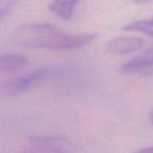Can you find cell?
Wrapping results in <instances>:
<instances>
[{"label": "cell", "mask_w": 153, "mask_h": 153, "mask_svg": "<svg viewBox=\"0 0 153 153\" xmlns=\"http://www.w3.org/2000/svg\"><path fill=\"white\" fill-rule=\"evenodd\" d=\"M123 30H127V32L142 33V34H145L147 36L153 37V18L152 19L133 21L124 26Z\"/></svg>", "instance_id": "cell-8"}, {"label": "cell", "mask_w": 153, "mask_h": 153, "mask_svg": "<svg viewBox=\"0 0 153 153\" xmlns=\"http://www.w3.org/2000/svg\"><path fill=\"white\" fill-rule=\"evenodd\" d=\"M145 41L138 37H117L106 44V51L114 55H126L143 48Z\"/></svg>", "instance_id": "cell-4"}, {"label": "cell", "mask_w": 153, "mask_h": 153, "mask_svg": "<svg viewBox=\"0 0 153 153\" xmlns=\"http://www.w3.org/2000/svg\"><path fill=\"white\" fill-rule=\"evenodd\" d=\"M124 74L132 76H148L153 72V47L144 53L128 60L120 67Z\"/></svg>", "instance_id": "cell-3"}, {"label": "cell", "mask_w": 153, "mask_h": 153, "mask_svg": "<svg viewBox=\"0 0 153 153\" xmlns=\"http://www.w3.org/2000/svg\"><path fill=\"white\" fill-rule=\"evenodd\" d=\"M148 1H151V0H133V2L135 3H145L148 2Z\"/></svg>", "instance_id": "cell-11"}, {"label": "cell", "mask_w": 153, "mask_h": 153, "mask_svg": "<svg viewBox=\"0 0 153 153\" xmlns=\"http://www.w3.org/2000/svg\"><path fill=\"white\" fill-rule=\"evenodd\" d=\"M20 153H64L57 144L45 136H30L23 143Z\"/></svg>", "instance_id": "cell-5"}, {"label": "cell", "mask_w": 153, "mask_h": 153, "mask_svg": "<svg viewBox=\"0 0 153 153\" xmlns=\"http://www.w3.org/2000/svg\"><path fill=\"white\" fill-rule=\"evenodd\" d=\"M133 153H153V146L145 147V148H140L135 150Z\"/></svg>", "instance_id": "cell-9"}, {"label": "cell", "mask_w": 153, "mask_h": 153, "mask_svg": "<svg viewBox=\"0 0 153 153\" xmlns=\"http://www.w3.org/2000/svg\"><path fill=\"white\" fill-rule=\"evenodd\" d=\"M97 38V34H68L47 23L20 25L13 35L17 45L26 48L70 51L86 46Z\"/></svg>", "instance_id": "cell-1"}, {"label": "cell", "mask_w": 153, "mask_h": 153, "mask_svg": "<svg viewBox=\"0 0 153 153\" xmlns=\"http://www.w3.org/2000/svg\"><path fill=\"white\" fill-rule=\"evenodd\" d=\"M80 0H53L48 10L62 20H69Z\"/></svg>", "instance_id": "cell-6"}, {"label": "cell", "mask_w": 153, "mask_h": 153, "mask_svg": "<svg viewBox=\"0 0 153 153\" xmlns=\"http://www.w3.org/2000/svg\"><path fill=\"white\" fill-rule=\"evenodd\" d=\"M27 64V58L20 53H5L0 57V70L2 72L15 71Z\"/></svg>", "instance_id": "cell-7"}, {"label": "cell", "mask_w": 153, "mask_h": 153, "mask_svg": "<svg viewBox=\"0 0 153 153\" xmlns=\"http://www.w3.org/2000/svg\"><path fill=\"white\" fill-rule=\"evenodd\" d=\"M58 74H60V70L55 69V68H38V69L32 70L30 72L13 78L3 83L1 86V92L7 96L21 94L46 81L51 76H57Z\"/></svg>", "instance_id": "cell-2"}, {"label": "cell", "mask_w": 153, "mask_h": 153, "mask_svg": "<svg viewBox=\"0 0 153 153\" xmlns=\"http://www.w3.org/2000/svg\"><path fill=\"white\" fill-rule=\"evenodd\" d=\"M149 122H150V124L153 126V109L150 111V113H149Z\"/></svg>", "instance_id": "cell-10"}]
</instances>
